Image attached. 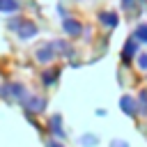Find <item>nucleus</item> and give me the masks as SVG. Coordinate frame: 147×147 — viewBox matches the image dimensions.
Here are the masks:
<instances>
[{
  "instance_id": "obj_1",
  "label": "nucleus",
  "mask_w": 147,
  "mask_h": 147,
  "mask_svg": "<svg viewBox=\"0 0 147 147\" xmlns=\"http://www.w3.org/2000/svg\"><path fill=\"white\" fill-rule=\"evenodd\" d=\"M0 7H2V9H11V7H14V2H7V0H0Z\"/></svg>"
}]
</instances>
